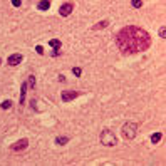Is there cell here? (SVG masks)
Listing matches in <instances>:
<instances>
[{"mask_svg": "<svg viewBox=\"0 0 166 166\" xmlns=\"http://www.w3.org/2000/svg\"><path fill=\"white\" fill-rule=\"evenodd\" d=\"M72 74L76 76V77H81V76H82V69L81 67H72Z\"/></svg>", "mask_w": 166, "mask_h": 166, "instance_id": "obj_16", "label": "cell"}, {"mask_svg": "<svg viewBox=\"0 0 166 166\" xmlns=\"http://www.w3.org/2000/svg\"><path fill=\"white\" fill-rule=\"evenodd\" d=\"M69 139H71L69 136H57V138H56V143H57L59 146H64V144L69 143Z\"/></svg>", "mask_w": 166, "mask_h": 166, "instance_id": "obj_9", "label": "cell"}, {"mask_svg": "<svg viewBox=\"0 0 166 166\" xmlns=\"http://www.w3.org/2000/svg\"><path fill=\"white\" fill-rule=\"evenodd\" d=\"M99 139H101V144L102 146H108V148H113V146L118 144V138L114 136V133L111 129H104L99 136Z\"/></svg>", "mask_w": 166, "mask_h": 166, "instance_id": "obj_2", "label": "cell"}, {"mask_svg": "<svg viewBox=\"0 0 166 166\" xmlns=\"http://www.w3.org/2000/svg\"><path fill=\"white\" fill-rule=\"evenodd\" d=\"M116 45L123 54L133 56L138 52H144L151 47V35L144 29L138 25H128L123 27L116 34Z\"/></svg>", "mask_w": 166, "mask_h": 166, "instance_id": "obj_1", "label": "cell"}, {"mask_svg": "<svg viewBox=\"0 0 166 166\" xmlns=\"http://www.w3.org/2000/svg\"><path fill=\"white\" fill-rule=\"evenodd\" d=\"M160 37H161V39H165V37H166V27L165 25L160 29Z\"/></svg>", "mask_w": 166, "mask_h": 166, "instance_id": "obj_18", "label": "cell"}, {"mask_svg": "<svg viewBox=\"0 0 166 166\" xmlns=\"http://www.w3.org/2000/svg\"><path fill=\"white\" fill-rule=\"evenodd\" d=\"M81 94L77 92V91H64L62 94H61V97H62L64 102H67V101H74L76 97H79Z\"/></svg>", "mask_w": 166, "mask_h": 166, "instance_id": "obj_6", "label": "cell"}, {"mask_svg": "<svg viewBox=\"0 0 166 166\" xmlns=\"http://www.w3.org/2000/svg\"><path fill=\"white\" fill-rule=\"evenodd\" d=\"M163 139V133H154V134H151V143L156 144V143H160Z\"/></svg>", "mask_w": 166, "mask_h": 166, "instance_id": "obj_12", "label": "cell"}, {"mask_svg": "<svg viewBox=\"0 0 166 166\" xmlns=\"http://www.w3.org/2000/svg\"><path fill=\"white\" fill-rule=\"evenodd\" d=\"M49 45H51L52 49H54V51H59V49H61V45H62V44H61V40H59V39H52V40L49 42Z\"/></svg>", "mask_w": 166, "mask_h": 166, "instance_id": "obj_11", "label": "cell"}, {"mask_svg": "<svg viewBox=\"0 0 166 166\" xmlns=\"http://www.w3.org/2000/svg\"><path fill=\"white\" fill-rule=\"evenodd\" d=\"M35 52L42 56V54H44V49H42V45H37V47H35Z\"/></svg>", "mask_w": 166, "mask_h": 166, "instance_id": "obj_19", "label": "cell"}, {"mask_svg": "<svg viewBox=\"0 0 166 166\" xmlns=\"http://www.w3.org/2000/svg\"><path fill=\"white\" fill-rule=\"evenodd\" d=\"M37 9H39V10H49V9H51V2H49V0H42V2L37 4Z\"/></svg>", "mask_w": 166, "mask_h": 166, "instance_id": "obj_8", "label": "cell"}, {"mask_svg": "<svg viewBox=\"0 0 166 166\" xmlns=\"http://www.w3.org/2000/svg\"><path fill=\"white\" fill-rule=\"evenodd\" d=\"M72 10H74V4H72V2H66V4H62V5H61L59 14H61L62 17H67V15H71V14H72Z\"/></svg>", "mask_w": 166, "mask_h": 166, "instance_id": "obj_4", "label": "cell"}, {"mask_svg": "<svg viewBox=\"0 0 166 166\" xmlns=\"http://www.w3.org/2000/svg\"><path fill=\"white\" fill-rule=\"evenodd\" d=\"M0 66H2V61H0Z\"/></svg>", "mask_w": 166, "mask_h": 166, "instance_id": "obj_23", "label": "cell"}, {"mask_svg": "<svg viewBox=\"0 0 166 166\" xmlns=\"http://www.w3.org/2000/svg\"><path fill=\"white\" fill-rule=\"evenodd\" d=\"M59 56H61L59 51H52V54H51V57H59Z\"/></svg>", "mask_w": 166, "mask_h": 166, "instance_id": "obj_20", "label": "cell"}, {"mask_svg": "<svg viewBox=\"0 0 166 166\" xmlns=\"http://www.w3.org/2000/svg\"><path fill=\"white\" fill-rule=\"evenodd\" d=\"M0 108L2 109H10L12 108V101H4V102L0 104Z\"/></svg>", "mask_w": 166, "mask_h": 166, "instance_id": "obj_17", "label": "cell"}, {"mask_svg": "<svg viewBox=\"0 0 166 166\" xmlns=\"http://www.w3.org/2000/svg\"><path fill=\"white\" fill-rule=\"evenodd\" d=\"M22 61H24V56H22V54H12V56H9V59H7V64H9V66H19Z\"/></svg>", "mask_w": 166, "mask_h": 166, "instance_id": "obj_7", "label": "cell"}, {"mask_svg": "<svg viewBox=\"0 0 166 166\" xmlns=\"http://www.w3.org/2000/svg\"><path fill=\"white\" fill-rule=\"evenodd\" d=\"M136 133H138V124L133 123V121L126 123V124L121 128V134L124 136L126 139H133V138L136 136Z\"/></svg>", "mask_w": 166, "mask_h": 166, "instance_id": "obj_3", "label": "cell"}, {"mask_svg": "<svg viewBox=\"0 0 166 166\" xmlns=\"http://www.w3.org/2000/svg\"><path fill=\"white\" fill-rule=\"evenodd\" d=\"M27 84H29V87H35V76H29V79H27Z\"/></svg>", "mask_w": 166, "mask_h": 166, "instance_id": "obj_14", "label": "cell"}, {"mask_svg": "<svg viewBox=\"0 0 166 166\" xmlns=\"http://www.w3.org/2000/svg\"><path fill=\"white\" fill-rule=\"evenodd\" d=\"M30 106H32V109H34V111H37V106H35V99H32Z\"/></svg>", "mask_w": 166, "mask_h": 166, "instance_id": "obj_22", "label": "cell"}, {"mask_svg": "<svg viewBox=\"0 0 166 166\" xmlns=\"http://www.w3.org/2000/svg\"><path fill=\"white\" fill-rule=\"evenodd\" d=\"M109 25V20H101L99 24H96V25L92 27V30H101V29H104V27Z\"/></svg>", "mask_w": 166, "mask_h": 166, "instance_id": "obj_13", "label": "cell"}, {"mask_svg": "<svg viewBox=\"0 0 166 166\" xmlns=\"http://www.w3.org/2000/svg\"><path fill=\"white\" fill-rule=\"evenodd\" d=\"M12 4H14V7H20V0H12Z\"/></svg>", "mask_w": 166, "mask_h": 166, "instance_id": "obj_21", "label": "cell"}, {"mask_svg": "<svg viewBox=\"0 0 166 166\" xmlns=\"http://www.w3.org/2000/svg\"><path fill=\"white\" fill-rule=\"evenodd\" d=\"M143 4H144L143 0H133V2H131V5L134 7V9H141V7H143Z\"/></svg>", "mask_w": 166, "mask_h": 166, "instance_id": "obj_15", "label": "cell"}, {"mask_svg": "<svg viewBox=\"0 0 166 166\" xmlns=\"http://www.w3.org/2000/svg\"><path fill=\"white\" fill-rule=\"evenodd\" d=\"M29 146V139L27 138H22V139H19L17 143H14V144L10 146V149L12 151H24Z\"/></svg>", "mask_w": 166, "mask_h": 166, "instance_id": "obj_5", "label": "cell"}, {"mask_svg": "<svg viewBox=\"0 0 166 166\" xmlns=\"http://www.w3.org/2000/svg\"><path fill=\"white\" fill-rule=\"evenodd\" d=\"M25 91H27V81L22 84V92H20V106L25 104Z\"/></svg>", "mask_w": 166, "mask_h": 166, "instance_id": "obj_10", "label": "cell"}]
</instances>
